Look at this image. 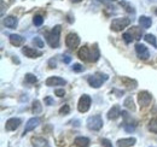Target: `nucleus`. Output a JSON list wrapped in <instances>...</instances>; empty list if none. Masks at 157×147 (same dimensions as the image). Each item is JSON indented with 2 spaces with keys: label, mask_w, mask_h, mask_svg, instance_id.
<instances>
[{
  "label": "nucleus",
  "mask_w": 157,
  "mask_h": 147,
  "mask_svg": "<svg viewBox=\"0 0 157 147\" xmlns=\"http://www.w3.org/2000/svg\"><path fill=\"white\" fill-rule=\"evenodd\" d=\"M108 78H109L108 75L101 74V73H97L88 77V83H90V86L93 87V88H99L105 81H108Z\"/></svg>",
  "instance_id": "obj_3"
},
{
  "label": "nucleus",
  "mask_w": 157,
  "mask_h": 147,
  "mask_svg": "<svg viewBox=\"0 0 157 147\" xmlns=\"http://www.w3.org/2000/svg\"><path fill=\"white\" fill-rule=\"evenodd\" d=\"M39 124H40V119L38 118V117H33V118H30V119L27 122V124H25V128H24L23 134H27V133L34 130Z\"/></svg>",
  "instance_id": "obj_12"
},
{
  "label": "nucleus",
  "mask_w": 157,
  "mask_h": 147,
  "mask_svg": "<svg viewBox=\"0 0 157 147\" xmlns=\"http://www.w3.org/2000/svg\"><path fill=\"white\" fill-rule=\"evenodd\" d=\"M144 39H145V41L149 42L154 48H157V40H156V37H155V35H152V34H146V35L144 36Z\"/></svg>",
  "instance_id": "obj_22"
},
{
  "label": "nucleus",
  "mask_w": 157,
  "mask_h": 147,
  "mask_svg": "<svg viewBox=\"0 0 157 147\" xmlns=\"http://www.w3.org/2000/svg\"><path fill=\"white\" fill-rule=\"evenodd\" d=\"M121 6H123V7L126 9V11H127V12H129V13H134V9H133V6H131L128 2L122 1V2H121Z\"/></svg>",
  "instance_id": "obj_30"
},
{
  "label": "nucleus",
  "mask_w": 157,
  "mask_h": 147,
  "mask_svg": "<svg viewBox=\"0 0 157 147\" xmlns=\"http://www.w3.org/2000/svg\"><path fill=\"white\" fill-rule=\"evenodd\" d=\"M67 82H65V80H63V78H60L58 76H51V77H48L47 80H46V86H48V87H55V86H64Z\"/></svg>",
  "instance_id": "obj_11"
},
{
  "label": "nucleus",
  "mask_w": 157,
  "mask_h": 147,
  "mask_svg": "<svg viewBox=\"0 0 157 147\" xmlns=\"http://www.w3.org/2000/svg\"><path fill=\"white\" fill-rule=\"evenodd\" d=\"M110 1H116V0H110Z\"/></svg>",
  "instance_id": "obj_42"
},
{
  "label": "nucleus",
  "mask_w": 157,
  "mask_h": 147,
  "mask_svg": "<svg viewBox=\"0 0 157 147\" xmlns=\"http://www.w3.org/2000/svg\"><path fill=\"white\" fill-rule=\"evenodd\" d=\"M129 33H131V35L133 36L134 40H139V39L141 37V34H143V29H140V28H138V27H133Z\"/></svg>",
  "instance_id": "obj_23"
},
{
  "label": "nucleus",
  "mask_w": 157,
  "mask_h": 147,
  "mask_svg": "<svg viewBox=\"0 0 157 147\" xmlns=\"http://www.w3.org/2000/svg\"><path fill=\"white\" fill-rule=\"evenodd\" d=\"M69 112H70L69 105H63V106L59 109V113H60V115H68Z\"/></svg>",
  "instance_id": "obj_33"
},
{
  "label": "nucleus",
  "mask_w": 157,
  "mask_h": 147,
  "mask_svg": "<svg viewBox=\"0 0 157 147\" xmlns=\"http://www.w3.org/2000/svg\"><path fill=\"white\" fill-rule=\"evenodd\" d=\"M21 123H22V119L21 118H10L5 123V129L7 131H13V130H16V129L20 127Z\"/></svg>",
  "instance_id": "obj_10"
},
{
  "label": "nucleus",
  "mask_w": 157,
  "mask_h": 147,
  "mask_svg": "<svg viewBox=\"0 0 157 147\" xmlns=\"http://www.w3.org/2000/svg\"><path fill=\"white\" fill-rule=\"evenodd\" d=\"M4 24H5V27H7L10 29H13V28L17 27L18 21H17L16 17H13V16H7L6 18H4Z\"/></svg>",
  "instance_id": "obj_16"
},
{
  "label": "nucleus",
  "mask_w": 157,
  "mask_h": 147,
  "mask_svg": "<svg viewBox=\"0 0 157 147\" xmlns=\"http://www.w3.org/2000/svg\"><path fill=\"white\" fill-rule=\"evenodd\" d=\"M100 144L103 145V147H114L111 145L110 140H108V139H101V140H100Z\"/></svg>",
  "instance_id": "obj_35"
},
{
  "label": "nucleus",
  "mask_w": 157,
  "mask_h": 147,
  "mask_svg": "<svg viewBox=\"0 0 157 147\" xmlns=\"http://www.w3.org/2000/svg\"><path fill=\"white\" fill-rule=\"evenodd\" d=\"M123 39H124V41H126L127 43H129V42H132V40H134L133 36L131 35V33H124V34H123Z\"/></svg>",
  "instance_id": "obj_34"
},
{
  "label": "nucleus",
  "mask_w": 157,
  "mask_h": 147,
  "mask_svg": "<svg viewBox=\"0 0 157 147\" xmlns=\"http://www.w3.org/2000/svg\"><path fill=\"white\" fill-rule=\"evenodd\" d=\"M22 53L25 57H28V58H36V57L42 55V52L36 51L35 48H32V47H27V46H24L22 48Z\"/></svg>",
  "instance_id": "obj_13"
},
{
  "label": "nucleus",
  "mask_w": 157,
  "mask_h": 147,
  "mask_svg": "<svg viewBox=\"0 0 157 147\" xmlns=\"http://www.w3.org/2000/svg\"><path fill=\"white\" fill-rule=\"evenodd\" d=\"M71 69H73L74 73H82V71L85 70V68H83L81 64H74V65L71 66Z\"/></svg>",
  "instance_id": "obj_31"
},
{
  "label": "nucleus",
  "mask_w": 157,
  "mask_h": 147,
  "mask_svg": "<svg viewBox=\"0 0 157 147\" xmlns=\"http://www.w3.org/2000/svg\"><path fill=\"white\" fill-rule=\"evenodd\" d=\"M33 42H34V45H35L36 47H39V48H42V47H44V41H42V40H41L39 36L34 37Z\"/></svg>",
  "instance_id": "obj_32"
},
{
  "label": "nucleus",
  "mask_w": 157,
  "mask_h": 147,
  "mask_svg": "<svg viewBox=\"0 0 157 147\" xmlns=\"http://www.w3.org/2000/svg\"><path fill=\"white\" fill-rule=\"evenodd\" d=\"M120 116H121V109H120L118 105L113 106V107L109 110V112H108V118H109V119H117Z\"/></svg>",
  "instance_id": "obj_15"
},
{
  "label": "nucleus",
  "mask_w": 157,
  "mask_h": 147,
  "mask_svg": "<svg viewBox=\"0 0 157 147\" xmlns=\"http://www.w3.org/2000/svg\"><path fill=\"white\" fill-rule=\"evenodd\" d=\"M121 82L129 89H134L137 87V81L136 80H132V78H128V77H121Z\"/></svg>",
  "instance_id": "obj_18"
},
{
  "label": "nucleus",
  "mask_w": 157,
  "mask_h": 147,
  "mask_svg": "<svg viewBox=\"0 0 157 147\" xmlns=\"http://www.w3.org/2000/svg\"><path fill=\"white\" fill-rule=\"evenodd\" d=\"M60 30H62V27H60V25H56V27L47 34V43H48L52 48H57L59 46Z\"/></svg>",
  "instance_id": "obj_2"
},
{
  "label": "nucleus",
  "mask_w": 157,
  "mask_h": 147,
  "mask_svg": "<svg viewBox=\"0 0 157 147\" xmlns=\"http://www.w3.org/2000/svg\"><path fill=\"white\" fill-rule=\"evenodd\" d=\"M32 111H33L34 115H39L40 112L42 111V106H41V103H40L39 100H34V101H33Z\"/></svg>",
  "instance_id": "obj_25"
},
{
  "label": "nucleus",
  "mask_w": 157,
  "mask_h": 147,
  "mask_svg": "<svg viewBox=\"0 0 157 147\" xmlns=\"http://www.w3.org/2000/svg\"><path fill=\"white\" fill-rule=\"evenodd\" d=\"M63 62H64L65 64H69V63L71 62V58H70L69 55H63Z\"/></svg>",
  "instance_id": "obj_38"
},
{
  "label": "nucleus",
  "mask_w": 157,
  "mask_h": 147,
  "mask_svg": "<svg viewBox=\"0 0 157 147\" xmlns=\"http://www.w3.org/2000/svg\"><path fill=\"white\" fill-rule=\"evenodd\" d=\"M74 144L78 147H88L90 146V139L85 138V136H78V138L75 139Z\"/></svg>",
  "instance_id": "obj_19"
},
{
  "label": "nucleus",
  "mask_w": 157,
  "mask_h": 147,
  "mask_svg": "<svg viewBox=\"0 0 157 147\" xmlns=\"http://www.w3.org/2000/svg\"><path fill=\"white\" fill-rule=\"evenodd\" d=\"M48 66L52 69V68H56V60H55V58H52L50 62H48Z\"/></svg>",
  "instance_id": "obj_39"
},
{
  "label": "nucleus",
  "mask_w": 157,
  "mask_h": 147,
  "mask_svg": "<svg viewBox=\"0 0 157 147\" xmlns=\"http://www.w3.org/2000/svg\"><path fill=\"white\" fill-rule=\"evenodd\" d=\"M36 81H38V78H36L35 75H33V74H27V75H25V82H27V83L33 85V83H35Z\"/></svg>",
  "instance_id": "obj_27"
},
{
  "label": "nucleus",
  "mask_w": 157,
  "mask_h": 147,
  "mask_svg": "<svg viewBox=\"0 0 157 147\" xmlns=\"http://www.w3.org/2000/svg\"><path fill=\"white\" fill-rule=\"evenodd\" d=\"M152 100V95L147 91H141L138 94V103L140 106H149Z\"/></svg>",
  "instance_id": "obj_7"
},
{
  "label": "nucleus",
  "mask_w": 157,
  "mask_h": 147,
  "mask_svg": "<svg viewBox=\"0 0 157 147\" xmlns=\"http://www.w3.org/2000/svg\"><path fill=\"white\" fill-rule=\"evenodd\" d=\"M149 130L151 133H155L157 134V118H154L149 122Z\"/></svg>",
  "instance_id": "obj_26"
},
{
  "label": "nucleus",
  "mask_w": 157,
  "mask_h": 147,
  "mask_svg": "<svg viewBox=\"0 0 157 147\" xmlns=\"http://www.w3.org/2000/svg\"><path fill=\"white\" fill-rule=\"evenodd\" d=\"M123 128H124V130H126L127 133H133V131H134V129H136V127H134L132 123L124 122V123H123Z\"/></svg>",
  "instance_id": "obj_28"
},
{
  "label": "nucleus",
  "mask_w": 157,
  "mask_h": 147,
  "mask_svg": "<svg viewBox=\"0 0 157 147\" xmlns=\"http://www.w3.org/2000/svg\"><path fill=\"white\" fill-rule=\"evenodd\" d=\"M55 94H56L57 96H59V98H62V96L65 95V91H64V89H56V91H55Z\"/></svg>",
  "instance_id": "obj_37"
},
{
  "label": "nucleus",
  "mask_w": 157,
  "mask_h": 147,
  "mask_svg": "<svg viewBox=\"0 0 157 147\" xmlns=\"http://www.w3.org/2000/svg\"><path fill=\"white\" fill-rule=\"evenodd\" d=\"M155 12H156V15H157V9H156V10H155Z\"/></svg>",
  "instance_id": "obj_41"
},
{
  "label": "nucleus",
  "mask_w": 157,
  "mask_h": 147,
  "mask_svg": "<svg viewBox=\"0 0 157 147\" xmlns=\"http://www.w3.org/2000/svg\"><path fill=\"white\" fill-rule=\"evenodd\" d=\"M87 128L91 129V130H94V131H98L100 129L103 128V119L101 117L96 115V116H91L87 118Z\"/></svg>",
  "instance_id": "obj_4"
},
{
  "label": "nucleus",
  "mask_w": 157,
  "mask_h": 147,
  "mask_svg": "<svg viewBox=\"0 0 157 147\" xmlns=\"http://www.w3.org/2000/svg\"><path fill=\"white\" fill-rule=\"evenodd\" d=\"M129 24H131V19L129 18H126V17H123V18H115L113 19L110 28L114 32H120V30L124 29L126 27H128Z\"/></svg>",
  "instance_id": "obj_5"
},
{
  "label": "nucleus",
  "mask_w": 157,
  "mask_h": 147,
  "mask_svg": "<svg viewBox=\"0 0 157 147\" xmlns=\"http://www.w3.org/2000/svg\"><path fill=\"white\" fill-rule=\"evenodd\" d=\"M73 2H80V1H82V0H71Z\"/></svg>",
  "instance_id": "obj_40"
},
{
  "label": "nucleus",
  "mask_w": 157,
  "mask_h": 147,
  "mask_svg": "<svg viewBox=\"0 0 157 147\" xmlns=\"http://www.w3.org/2000/svg\"><path fill=\"white\" fill-rule=\"evenodd\" d=\"M33 23H34V25H36V27H40L42 23H44V18H42V16H40V15H36L34 19H33Z\"/></svg>",
  "instance_id": "obj_29"
},
{
  "label": "nucleus",
  "mask_w": 157,
  "mask_h": 147,
  "mask_svg": "<svg viewBox=\"0 0 157 147\" xmlns=\"http://www.w3.org/2000/svg\"><path fill=\"white\" fill-rule=\"evenodd\" d=\"M136 52H137L138 57H139L140 59H143V60H146V59L150 57V53H149L146 46L143 45V43H137V45H136Z\"/></svg>",
  "instance_id": "obj_9"
},
{
  "label": "nucleus",
  "mask_w": 157,
  "mask_h": 147,
  "mask_svg": "<svg viewBox=\"0 0 157 147\" xmlns=\"http://www.w3.org/2000/svg\"><path fill=\"white\" fill-rule=\"evenodd\" d=\"M78 58L83 62H88V63H93L97 62L99 59V50L97 48V46L90 48L88 46H82L78 52Z\"/></svg>",
  "instance_id": "obj_1"
},
{
  "label": "nucleus",
  "mask_w": 157,
  "mask_h": 147,
  "mask_svg": "<svg viewBox=\"0 0 157 147\" xmlns=\"http://www.w3.org/2000/svg\"><path fill=\"white\" fill-rule=\"evenodd\" d=\"M123 105H124V106H126L128 110L136 111V105H134V101H133L132 96H128V98H126V100H124Z\"/></svg>",
  "instance_id": "obj_24"
},
{
  "label": "nucleus",
  "mask_w": 157,
  "mask_h": 147,
  "mask_svg": "<svg viewBox=\"0 0 157 147\" xmlns=\"http://www.w3.org/2000/svg\"><path fill=\"white\" fill-rule=\"evenodd\" d=\"M91 103H92V99L90 95L87 94H83L80 100H78V110L81 112V113H85L87 111L90 110V106H91Z\"/></svg>",
  "instance_id": "obj_6"
},
{
  "label": "nucleus",
  "mask_w": 157,
  "mask_h": 147,
  "mask_svg": "<svg viewBox=\"0 0 157 147\" xmlns=\"http://www.w3.org/2000/svg\"><path fill=\"white\" fill-rule=\"evenodd\" d=\"M10 42H11L12 46L18 47L21 45H23L24 39L21 36V35H17V34H11V35H10Z\"/></svg>",
  "instance_id": "obj_17"
},
{
  "label": "nucleus",
  "mask_w": 157,
  "mask_h": 147,
  "mask_svg": "<svg viewBox=\"0 0 157 147\" xmlns=\"http://www.w3.org/2000/svg\"><path fill=\"white\" fill-rule=\"evenodd\" d=\"M32 142L35 145V147H48V142L42 139V138H36V139H33Z\"/></svg>",
  "instance_id": "obj_21"
},
{
  "label": "nucleus",
  "mask_w": 157,
  "mask_h": 147,
  "mask_svg": "<svg viewBox=\"0 0 157 147\" xmlns=\"http://www.w3.org/2000/svg\"><path fill=\"white\" fill-rule=\"evenodd\" d=\"M65 45L69 48H76L80 45V37L75 33H69L65 37Z\"/></svg>",
  "instance_id": "obj_8"
},
{
  "label": "nucleus",
  "mask_w": 157,
  "mask_h": 147,
  "mask_svg": "<svg viewBox=\"0 0 157 147\" xmlns=\"http://www.w3.org/2000/svg\"><path fill=\"white\" fill-rule=\"evenodd\" d=\"M139 24H140L143 28L147 29V28H150V27H151L152 21H151L150 17H147V16H140V17H139Z\"/></svg>",
  "instance_id": "obj_20"
},
{
  "label": "nucleus",
  "mask_w": 157,
  "mask_h": 147,
  "mask_svg": "<svg viewBox=\"0 0 157 147\" xmlns=\"http://www.w3.org/2000/svg\"><path fill=\"white\" fill-rule=\"evenodd\" d=\"M137 142L136 138H128V139H120L117 141V147H132Z\"/></svg>",
  "instance_id": "obj_14"
},
{
  "label": "nucleus",
  "mask_w": 157,
  "mask_h": 147,
  "mask_svg": "<svg viewBox=\"0 0 157 147\" xmlns=\"http://www.w3.org/2000/svg\"><path fill=\"white\" fill-rule=\"evenodd\" d=\"M45 104L48 105V106H51V105L55 104V100H53L51 96H46V98H45Z\"/></svg>",
  "instance_id": "obj_36"
}]
</instances>
